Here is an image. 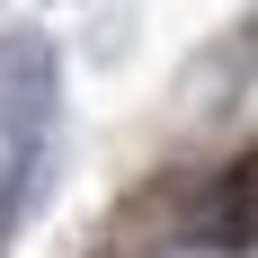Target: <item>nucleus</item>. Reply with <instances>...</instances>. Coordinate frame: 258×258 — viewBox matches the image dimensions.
Returning <instances> with one entry per match:
<instances>
[{"mask_svg": "<svg viewBox=\"0 0 258 258\" xmlns=\"http://www.w3.org/2000/svg\"><path fill=\"white\" fill-rule=\"evenodd\" d=\"M53 107H62L53 45L45 36H0V232L36 196V169H45V143H53Z\"/></svg>", "mask_w": 258, "mask_h": 258, "instance_id": "f257e3e1", "label": "nucleus"}, {"mask_svg": "<svg viewBox=\"0 0 258 258\" xmlns=\"http://www.w3.org/2000/svg\"><path fill=\"white\" fill-rule=\"evenodd\" d=\"M178 240H196V249H258V152L232 160V169H214L187 196Z\"/></svg>", "mask_w": 258, "mask_h": 258, "instance_id": "f03ea898", "label": "nucleus"}]
</instances>
